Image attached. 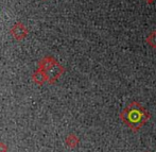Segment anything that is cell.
<instances>
[{
	"mask_svg": "<svg viewBox=\"0 0 156 152\" xmlns=\"http://www.w3.org/2000/svg\"><path fill=\"white\" fill-rule=\"evenodd\" d=\"M45 1H46V0H45Z\"/></svg>",
	"mask_w": 156,
	"mask_h": 152,
	"instance_id": "9c48e42d",
	"label": "cell"
},
{
	"mask_svg": "<svg viewBox=\"0 0 156 152\" xmlns=\"http://www.w3.org/2000/svg\"><path fill=\"white\" fill-rule=\"evenodd\" d=\"M10 33L13 36V38H15L18 42H21L28 36L29 30H28V28L26 27L23 23L17 21V23H15L14 25L12 26V28L10 29Z\"/></svg>",
	"mask_w": 156,
	"mask_h": 152,
	"instance_id": "3957f363",
	"label": "cell"
},
{
	"mask_svg": "<svg viewBox=\"0 0 156 152\" xmlns=\"http://www.w3.org/2000/svg\"><path fill=\"white\" fill-rule=\"evenodd\" d=\"M38 68L45 71L48 78V83L50 84H54L65 72V68L51 56H44L38 62Z\"/></svg>",
	"mask_w": 156,
	"mask_h": 152,
	"instance_id": "7a4b0ae2",
	"label": "cell"
},
{
	"mask_svg": "<svg viewBox=\"0 0 156 152\" xmlns=\"http://www.w3.org/2000/svg\"><path fill=\"white\" fill-rule=\"evenodd\" d=\"M8 151V146L4 143L0 142V152H6Z\"/></svg>",
	"mask_w": 156,
	"mask_h": 152,
	"instance_id": "52a82bcc",
	"label": "cell"
},
{
	"mask_svg": "<svg viewBox=\"0 0 156 152\" xmlns=\"http://www.w3.org/2000/svg\"><path fill=\"white\" fill-rule=\"evenodd\" d=\"M79 143H80V139H79V137L76 134H69L65 139L66 146L69 147V148H76V147H78Z\"/></svg>",
	"mask_w": 156,
	"mask_h": 152,
	"instance_id": "5b68a950",
	"label": "cell"
},
{
	"mask_svg": "<svg viewBox=\"0 0 156 152\" xmlns=\"http://www.w3.org/2000/svg\"><path fill=\"white\" fill-rule=\"evenodd\" d=\"M144 1H146L148 4H152L153 2H155V1H156V0H144Z\"/></svg>",
	"mask_w": 156,
	"mask_h": 152,
	"instance_id": "ba28073f",
	"label": "cell"
},
{
	"mask_svg": "<svg viewBox=\"0 0 156 152\" xmlns=\"http://www.w3.org/2000/svg\"><path fill=\"white\" fill-rule=\"evenodd\" d=\"M32 80L36 83L37 85H43L44 83L48 82V78L46 76L45 71L41 68H37L34 71V74H32Z\"/></svg>",
	"mask_w": 156,
	"mask_h": 152,
	"instance_id": "277c9868",
	"label": "cell"
},
{
	"mask_svg": "<svg viewBox=\"0 0 156 152\" xmlns=\"http://www.w3.org/2000/svg\"><path fill=\"white\" fill-rule=\"evenodd\" d=\"M146 42L148 43V45L153 49H156V30L152 31L150 34L147 36Z\"/></svg>",
	"mask_w": 156,
	"mask_h": 152,
	"instance_id": "8992f818",
	"label": "cell"
},
{
	"mask_svg": "<svg viewBox=\"0 0 156 152\" xmlns=\"http://www.w3.org/2000/svg\"><path fill=\"white\" fill-rule=\"evenodd\" d=\"M120 119L132 131L137 132L150 119L149 111L138 101H133L120 113Z\"/></svg>",
	"mask_w": 156,
	"mask_h": 152,
	"instance_id": "6da1fadb",
	"label": "cell"
}]
</instances>
